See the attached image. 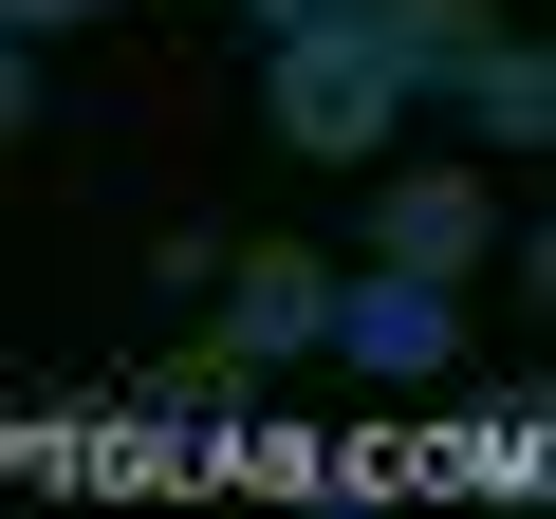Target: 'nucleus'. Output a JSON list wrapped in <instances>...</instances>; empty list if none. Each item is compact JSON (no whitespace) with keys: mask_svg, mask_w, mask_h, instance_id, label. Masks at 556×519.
Listing matches in <instances>:
<instances>
[{"mask_svg":"<svg viewBox=\"0 0 556 519\" xmlns=\"http://www.w3.org/2000/svg\"><path fill=\"white\" fill-rule=\"evenodd\" d=\"M260 112H278V149L371 167V149L408 130V75L371 56V20H316V38H260Z\"/></svg>","mask_w":556,"mask_h":519,"instance_id":"f257e3e1","label":"nucleus"},{"mask_svg":"<svg viewBox=\"0 0 556 519\" xmlns=\"http://www.w3.org/2000/svg\"><path fill=\"white\" fill-rule=\"evenodd\" d=\"M316 353L353 371V390H427V371H464V316H445V279H334L316 298Z\"/></svg>","mask_w":556,"mask_h":519,"instance_id":"f03ea898","label":"nucleus"},{"mask_svg":"<svg viewBox=\"0 0 556 519\" xmlns=\"http://www.w3.org/2000/svg\"><path fill=\"white\" fill-rule=\"evenodd\" d=\"M316 298H334V260H298V241H223V316H204V353H223V371H316Z\"/></svg>","mask_w":556,"mask_h":519,"instance_id":"7ed1b4c3","label":"nucleus"},{"mask_svg":"<svg viewBox=\"0 0 556 519\" xmlns=\"http://www.w3.org/2000/svg\"><path fill=\"white\" fill-rule=\"evenodd\" d=\"M482 241H501V204H482L464 167H390V186H371V260H390V279H445V298H464Z\"/></svg>","mask_w":556,"mask_h":519,"instance_id":"20e7f679","label":"nucleus"},{"mask_svg":"<svg viewBox=\"0 0 556 519\" xmlns=\"http://www.w3.org/2000/svg\"><path fill=\"white\" fill-rule=\"evenodd\" d=\"M482 38H501V20H482V0H371V56H390L408 93H445V75L482 56Z\"/></svg>","mask_w":556,"mask_h":519,"instance_id":"39448f33","label":"nucleus"},{"mask_svg":"<svg viewBox=\"0 0 556 519\" xmlns=\"http://www.w3.org/2000/svg\"><path fill=\"white\" fill-rule=\"evenodd\" d=\"M445 93H464V112H482L501 149H538V130H556V56H538V38H482V56H464Z\"/></svg>","mask_w":556,"mask_h":519,"instance_id":"423d86ee","label":"nucleus"},{"mask_svg":"<svg viewBox=\"0 0 556 519\" xmlns=\"http://www.w3.org/2000/svg\"><path fill=\"white\" fill-rule=\"evenodd\" d=\"M38 130V38H0V149Z\"/></svg>","mask_w":556,"mask_h":519,"instance_id":"0eeeda50","label":"nucleus"},{"mask_svg":"<svg viewBox=\"0 0 556 519\" xmlns=\"http://www.w3.org/2000/svg\"><path fill=\"white\" fill-rule=\"evenodd\" d=\"M260 38H316V20H371V0H241Z\"/></svg>","mask_w":556,"mask_h":519,"instance_id":"6e6552de","label":"nucleus"},{"mask_svg":"<svg viewBox=\"0 0 556 519\" xmlns=\"http://www.w3.org/2000/svg\"><path fill=\"white\" fill-rule=\"evenodd\" d=\"M93 20V0H0V38H75Z\"/></svg>","mask_w":556,"mask_h":519,"instance_id":"1a4fd4ad","label":"nucleus"}]
</instances>
